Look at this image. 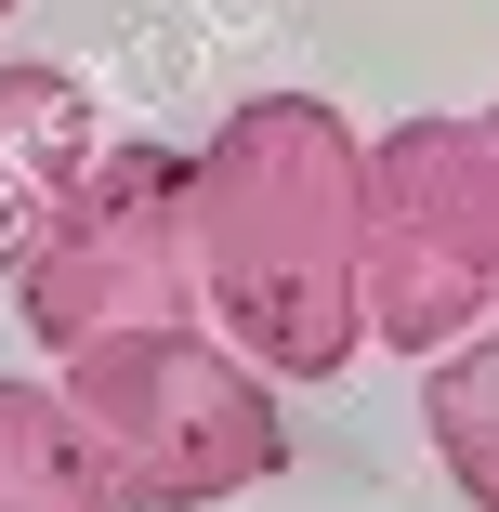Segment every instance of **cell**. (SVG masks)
Segmentation results:
<instances>
[{
  "mask_svg": "<svg viewBox=\"0 0 499 512\" xmlns=\"http://www.w3.org/2000/svg\"><path fill=\"white\" fill-rule=\"evenodd\" d=\"M211 329L276 381H329L368 342V132L316 92H250L197 145Z\"/></svg>",
  "mask_w": 499,
  "mask_h": 512,
  "instance_id": "6da1fadb",
  "label": "cell"
},
{
  "mask_svg": "<svg viewBox=\"0 0 499 512\" xmlns=\"http://www.w3.org/2000/svg\"><path fill=\"white\" fill-rule=\"evenodd\" d=\"M66 407H79L92 460H106V499L119 512H211V499H250L289 460L276 368L237 355L211 316L66 355Z\"/></svg>",
  "mask_w": 499,
  "mask_h": 512,
  "instance_id": "7a4b0ae2",
  "label": "cell"
},
{
  "mask_svg": "<svg viewBox=\"0 0 499 512\" xmlns=\"http://www.w3.org/2000/svg\"><path fill=\"white\" fill-rule=\"evenodd\" d=\"M14 316L27 342L66 368L92 342H132V329H197L211 316V250H197V158L171 145H106L66 211L40 224V250L14 263Z\"/></svg>",
  "mask_w": 499,
  "mask_h": 512,
  "instance_id": "3957f363",
  "label": "cell"
},
{
  "mask_svg": "<svg viewBox=\"0 0 499 512\" xmlns=\"http://www.w3.org/2000/svg\"><path fill=\"white\" fill-rule=\"evenodd\" d=\"M499 316V106L394 119L368 145V342L447 355Z\"/></svg>",
  "mask_w": 499,
  "mask_h": 512,
  "instance_id": "277c9868",
  "label": "cell"
},
{
  "mask_svg": "<svg viewBox=\"0 0 499 512\" xmlns=\"http://www.w3.org/2000/svg\"><path fill=\"white\" fill-rule=\"evenodd\" d=\"M106 158L92 145V92L66 66H0V289L40 250V224L66 211V184Z\"/></svg>",
  "mask_w": 499,
  "mask_h": 512,
  "instance_id": "5b68a950",
  "label": "cell"
},
{
  "mask_svg": "<svg viewBox=\"0 0 499 512\" xmlns=\"http://www.w3.org/2000/svg\"><path fill=\"white\" fill-rule=\"evenodd\" d=\"M0 512H119L66 381H14L0 368Z\"/></svg>",
  "mask_w": 499,
  "mask_h": 512,
  "instance_id": "8992f818",
  "label": "cell"
},
{
  "mask_svg": "<svg viewBox=\"0 0 499 512\" xmlns=\"http://www.w3.org/2000/svg\"><path fill=\"white\" fill-rule=\"evenodd\" d=\"M421 368H434V381H421V434H434L447 486H460L473 512H499V316H486L473 342L421 355Z\"/></svg>",
  "mask_w": 499,
  "mask_h": 512,
  "instance_id": "52a82bcc",
  "label": "cell"
},
{
  "mask_svg": "<svg viewBox=\"0 0 499 512\" xmlns=\"http://www.w3.org/2000/svg\"><path fill=\"white\" fill-rule=\"evenodd\" d=\"M0 14H14V0H0Z\"/></svg>",
  "mask_w": 499,
  "mask_h": 512,
  "instance_id": "ba28073f",
  "label": "cell"
}]
</instances>
